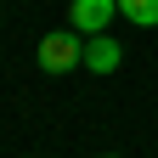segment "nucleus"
<instances>
[{
  "mask_svg": "<svg viewBox=\"0 0 158 158\" xmlns=\"http://www.w3.org/2000/svg\"><path fill=\"white\" fill-rule=\"evenodd\" d=\"M40 68H45V73H68V68H85V34H79V28L45 34V40H40Z\"/></svg>",
  "mask_w": 158,
  "mask_h": 158,
  "instance_id": "f257e3e1",
  "label": "nucleus"
},
{
  "mask_svg": "<svg viewBox=\"0 0 158 158\" xmlns=\"http://www.w3.org/2000/svg\"><path fill=\"white\" fill-rule=\"evenodd\" d=\"M68 17H73L79 34H107V23L118 17V0H73Z\"/></svg>",
  "mask_w": 158,
  "mask_h": 158,
  "instance_id": "f03ea898",
  "label": "nucleus"
},
{
  "mask_svg": "<svg viewBox=\"0 0 158 158\" xmlns=\"http://www.w3.org/2000/svg\"><path fill=\"white\" fill-rule=\"evenodd\" d=\"M118 56H124V51H118L113 34H85V68H90V73H113Z\"/></svg>",
  "mask_w": 158,
  "mask_h": 158,
  "instance_id": "7ed1b4c3",
  "label": "nucleus"
},
{
  "mask_svg": "<svg viewBox=\"0 0 158 158\" xmlns=\"http://www.w3.org/2000/svg\"><path fill=\"white\" fill-rule=\"evenodd\" d=\"M118 11H124L130 23H141V28L158 23V0H118Z\"/></svg>",
  "mask_w": 158,
  "mask_h": 158,
  "instance_id": "20e7f679",
  "label": "nucleus"
}]
</instances>
